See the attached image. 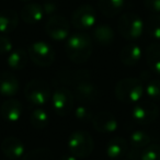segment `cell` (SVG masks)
Returning <instances> with one entry per match:
<instances>
[{
    "mask_svg": "<svg viewBox=\"0 0 160 160\" xmlns=\"http://www.w3.org/2000/svg\"><path fill=\"white\" fill-rule=\"evenodd\" d=\"M93 38L101 46H110L115 40V33L109 24H99L93 30Z\"/></svg>",
    "mask_w": 160,
    "mask_h": 160,
    "instance_id": "21",
    "label": "cell"
},
{
    "mask_svg": "<svg viewBox=\"0 0 160 160\" xmlns=\"http://www.w3.org/2000/svg\"><path fill=\"white\" fill-rule=\"evenodd\" d=\"M146 93L151 100H160V80L149 79L146 85Z\"/></svg>",
    "mask_w": 160,
    "mask_h": 160,
    "instance_id": "30",
    "label": "cell"
},
{
    "mask_svg": "<svg viewBox=\"0 0 160 160\" xmlns=\"http://www.w3.org/2000/svg\"><path fill=\"white\" fill-rule=\"evenodd\" d=\"M20 83L16 76L10 71L0 73V94L6 98H12L19 92Z\"/></svg>",
    "mask_w": 160,
    "mask_h": 160,
    "instance_id": "14",
    "label": "cell"
},
{
    "mask_svg": "<svg viewBox=\"0 0 160 160\" xmlns=\"http://www.w3.org/2000/svg\"><path fill=\"white\" fill-rule=\"evenodd\" d=\"M53 110L57 115L66 116L73 109V94L67 88H57L52 96Z\"/></svg>",
    "mask_w": 160,
    "mask_h": 160,
    "instance_id": "9",
    "label": "cell"
},
{
    "mask_svg": "<svg viewBox=\"0 0 160 160\" xmlns=\"http://www.w3.org/2000/svg\"><path fill=\"white\" fill-rule=\"evenodd\" d=\"M59 160H77V158L72 155H65V156H62Z\"/></svg>",
    "mask_w": 160,
    "mask_h": 160,
    "instance_id": "36",
    "label": "cell"
},
{
    "mask_svg": "<svg viewBox=\"0 0 160 160\" xmlns=\"http://www.w3.org/2000/svg\"><path fill=\"white\" fill-rule=\"evenodd\" d=\"M92 125L97 132L102 134H111L118 129V121L115 116L109 111H101L94 114Z\"/></svg>",
    "mask_w": 160,
    "mask_h": 160,
    "instance_id": "11",
    "label": "cell"
},
{
    "mask_svg": "<svg viewBox=\"0 0 160 160\" xmlns=\"http://www.w3.org/2000/svg\"><path fill=\"white\" fill-rule=\"evenodd\" d=\"M125 6V0H98V9L107 18L120 14Z\"/></svg>",
    "mask_w": 160,
    "mask_h": 160,
    "instance_id": "20",
    "label": "cell"
},
{
    "mask_svg": "<svg viewBox=\"0 0 160 160\" xmlns=\"http://www.w3.org/2000/svg\"><path fill=\"white\" fill-rule=\"evenodd\" d=\"M68 148L76 158H87L94 149L93 138L86 131H75L69 136Z\"/></svg>",
    "mask_w": 160,
    "mask_h": 160,
    "instance_id": "5",
    "label": "cell"
},
{
    "mask_svg": "<svg viewBox=\"0 0 160 160\" xmlns=\"http://www.w3.org/2000/svg\"><path fill=\"white\" fill-rule=\"evenodd\" d=\"M24 150L25 148L23 142L14 136L6 137L1 142V151L8 159L17 160L19 158H22L24 155Z\"/></svg>",
    "mask_w": 160,
    "mask_h": 160,
    "instance_id": "13",
    "label": "cell"
},
{
    "mask_svg": "<svg viewBox=\"0 0 160 160\" xmlns=\"http://www.w3.org/2000/svg\"><path fill=\"white\" fill-rule=\"evenodd\" d=\"M30 123L35 129H44L49 123V116L42 108H36L30 116Z\"/></svg>",
    "mask_w": 160,
    "mask_h": 160,
    "instance_id": "25",
    "label": "cell"
},
{
    "mask_svg": "<svg viewBox=\"0 0 160 160\" xmlns=\"http://www.w3.org/2000/svg\"><path fill=\"white\" fill-rule=\"evenodd\" d=\"M73 115L80 122H89V121H92L94 114L92 113V111L86 105H79L75 109V112H73Z\"/></svg>",
    "mask_w": 160,
    "mask_h": 160,
    "instance_id": "31",
    "label": "cell"
},
{
    "mask_svg": "<svg viewBox=\"0 0 160 160\" xmlns=\"http://www.w3.org/2000/svg\"><path fill=\"white\" fill-rule=\"evenodd\" d=\"M122 160H129L128 158H122Z\"/></svg>",
    "mask_w": 160,
    "mask_h": 160,
    "instance_id": "38",
    "label": "cell"
},
{
    "mask_svg": "<svg viewBox=\"0 0 160 160\" xmlns=\"http://www.w3.org/2000/svg\"><path fill=\"white\" fill-rule=\"evenodd\" d=\"M99 88L91 80H85L77 83L75 87V97L83 103H91L98 99Z\"/></svg>",
    "mask_w": 160,
    "mask_h": 160,
    "instance_id": "12",
    "label": "cell"
},
{
    "mask_svg": "<svg viewBox=\"0 0 160 160\" xmlns=\"http://www.w3.org/2000/svg\"><path fill=\"white\" fill-rule=\"evenodd\" d=\"M118 30L125 40L133 41L142 36L144 31V22L138 14L134 12H125L118 21Z\"/></svg>",
    "mask_w": 160,
    "mask_h": 160,
    "instance_id": "4",
    "label": "cell"
},
{
    "mask_svg": "<svg viewBox=\"0 0 160 160\" xmlns=\"http://www.w3.org/2000/svg\"><path fill=\"white\" fill-rule=\"evenodd\" d=\"M144 94L142 82L137 78L127 77L121 79L115 86V96L118 101L125 104H135Z\"/></svg>",
    "mask_w": 160,
    "mask_h": 160,
    "instance_id": "2",
    "label": "cell"
},
{
    "mask_svg": "<svg viewBox=\"0 0 160 160\" xmlns=\"http://www.w3.org/2000/svg\"><path fill=\"white\" fill-rule=\"evenodd\" d=\"M97 23V11L92 6L82 5L73 11L71 24L77 30H89Z\"/></svg>",
    "mask_w": 160,
    "mask_h": 160,
    "instance_id": "8",
    "label": "cell"
},
{
    "mask_svg": "<svg viewBox=\"0 0 160 160\" xmlns=\"http://www.w3.org/2000/svg\"><path fill=\"white\" fill-rule=\"evenodd\" d=\"M42 7H43V10H44L45 14H48V16H53L54 12L57 10V5H56L54 1H52V0L45 1Z\"/></svg>",
    "mask_w": 160,
    "mask_h": 160,
    "instance_id": "34",
    "label": "cell"
},
{
    "mask_svg": "<svg viewBox=\"0 0 160 160\" xmlns=\"http://www.w3.org/2000/svg\"><path fill=\"white\" fill-rule=\"evenodd\" d=\"M12 51V42L6 34L0 33V54H9Z\"/></svg>",
    "mask_w": 160,
    "mask_h": 160,
    "instance_id": "32",
    "label": "cell"
},
{
    "mask_svg": "<svg viewBox=\"0 0 160 160\" xmlns=\"http://www.w3.org/2000/svg\"><path fill=\"white\" fill-rule=\"evenodd\" d=\"M19 24V14L13 9L0 11V33L9 34L16 30Z\"/></svg>",
    "mask_w": 160,
    "mask_h": 160,
    "instance_id": "19",
    "label": "cell"
},
{
    "mask_svg": "<svg viewBox=\"0 0 160 160\" xmlns=\"http://www.w3.org/2000/svg\"><path fill=\"white\" fill-rule=\"evenodd\" d=\"M91 78V73L89 70H69L65 71V72H60L58 75V80L62 83L65 85H77V83L85 81V80H90Z\"/></svg>",
    "mask_w": 160,
    "mask_h": 160,
    "instance_id": "22",
    "label": "cell"
},
{
    "mask_svg": "<svg viewBox=\"0 0 160 160\" xmlns=\"http://www.w3.org/2000/svg\"><path fill=\"white\" fill-rule=\"evenodd\" d=\"M21 1H23V2H28V1H31V0H21Z\"/></svg>",
    "mask_w": 160,
    "mask_h": 160,
    "instance_id": "37",
    "label": "cell"
},
{
    "mask_svg": "<svg viewBox=\"0 0 160 160\" xmlns=\"http://www.w3.org/2000/svg\"><path fill=\"white\" fill-rule=\"evenodd\" d=\"M3 160H11V159H8V158H6V159H3Z\"/></svg>",
    "mask_w": 160,
    "mask_h": 160,
    "instance_id": "39",
    "label": "cell"
},
{
    "mask_svg": "<svg viewBox=\"0 0 160 160\" xmlns=\"http://www.w3.org/2000/svg\"><path fill=\"white\" fill-rule=\"evenodd\" d=\"M45 32L55 41H62L69 35L70 24L62 16H51L45 24Z\"/></svg>",
    "mask_w": 160,
    "mask_h": 160,
    "instance_id": "10",
    "label": "cell"
},
{
    "mask_svg": "<svg viewBox=\"0 0 160 160\" xmlns=\"http://www.w3.org/2000/svg\"><path fill=\"white\" fill-rule=\"evenodd\" d=\"M30 59L40 67H48L55 60V51L49 44L45 42L32 43L28 48Z\"/></svg>",
    "mask_w": 160,
    "mask_h": 160,
    "instance_id": "6",
    "label": "cell"
},
{
    "mask_svg": "<svg viewBox=\"0 0 160 160\" xmlns=\"http://www.w3.org/2000/svg\"><path fill=\"white\" fill-rule=\"evenodd\" d=\"M144 5L146 9L152 13H160V0H144Z\"/></svg>",
    "mask_w": 160,
    "mask_h": 160,
    "instance_id": "33",
    "label": "cell"
},
{
    "mask_svg": "<svg viewBox=\"0 0 160 160\" xmlns=\"http://www.w3.org/2000/svg\"><path fill=\"white\" fill-rule=\"evenodd\" d=\"M142 151L139 149L132 148L128 149L126 152V158H128L129 160H140V156H142Z\"/></svg>",
    "mask_w": 160,
    "mask_h": 160,
    "instance_id": "35",
    "label": "cell"
},
{
    "mask_svg": "<svg viewBox=\"0 0 160 160\" xmlns=\"http://www.w3.org/2000/svg\"><path fill=\"white\" fill-rule=\"evenodd\" d=\"M142 51L137 44H126L120 52V60L126 66H135L140 62Z\"/></svg>",
    "mask_w": 160,
    "mask_h": 160,
    "instance_id": "18",
    "label": "cell"
},
{
    "mask_svg": "<svg viewBox=\"0 0 160 160\" xmlns=\"http://www.w3.org/2000/svg\"><path fill=\"white\" fill-rule=\"evenodd\" d=\"M93 45L90 36L86 33H75L69 36L65 45L67 57L75 64H85L92 54Z\"/></svg>",
    "mask_w": 160,
    "mask_h": 160,
    "instance_id": "1",
    "label": "cell"
},
{
    "mask_svg": "<svg viewBox=\"0 0 160 160\" xmlns=\"http://www.w3.org/2000/svg\"><path fill=\"white\" fill-rule=\"evenodd\" d=\"M159 115V109L152 101L144 100L135 103L132 110V118L137 124L147 125L155 122Z\"/></svg>",
    "mask_w": 160,
    "mask_h": 160,
    "instance_id": "7",
    "label": "cell"
},
{
    "mask_svg": "<svg viewBox=\"0 0 160 160\" xmlns=\"http://www.w3.org/2000/svg\"><path fill=\"white\" fill-rule=\"evenodd\" d=\"M28 53L22 48H17L11 51L8 55L7 62L9 67L13 70H22L28 65Z\"/></svg>",
    "mask_w": 160,
    "mask_h": 160,
    "instance_id": "23",
    "label": "cell"
},
{
    "mask_svg": "<svg viewBox=\"0 0 160 160\" xmlns=\"http://www.w3.org/2000/svg\"><path fill=\"white\" fill-rule=\"evenodd\" d=\"M140 160H160V145H148L142 149Z\"/></svg>",
    "mask_w": 160,
    "mask_h": 160,
    "instance_id": "29",
    "label": "cell"
},
{
    "mask_svg": "<svg viewBox=\"0 0 160 160\" xmlns=\"http://www.w3.org/2000/svg\"><path fill=\"white\" fill-rule=\"evenodd\" d=\"M146 29L151 38L160 40V13L153 14L148 19Z\"/></svg>",
    "mask_w": 160,
    "mask_h": 160,
    "instance_id": "28",
    "label": "cell"
},
{
    "mask_svg": "<svg viewBox=\"0 0 160 160\" xmlns=\"http://www.w3.org/2000/svg\"><path fill=\"white\" fill-rule=\"evenodd\" d=\"M24 97L31 107L41 108L51 98V87L44 80L33 79L25 86Z\"/></svg>",
    "mask_w": 160,
    "mask_h": 160,
    "instance_id": "3",
    "label": "cell"
},
{
    "mask_svg": "<svg viewBox=\"0 0 160 160\" xmlns=\"http://www.w3.org/2000/svg\"><path fill=\"white\" fill-rule=\"evenodd\" d=\"M151 137L147 132L145 131H135L129 136V144L132 148L142 150L148 145H150Z\"/></svg>",
    "mask_w": 160,
    "mask_h": 160,
    "instance_id": "26",
    "label": "cell"
},
{
    "mask_svg": "<svg viewBox=\"0 0 160 160\" xmlns=\"http://www.w3.org/2000/svg\"><path fill=\"white\" fill-rule=\"evenodd\" d=\"M146 62L150 69L160 75V43H152L146 48Z\"/></svg>",
    "mask_w": 160,
    "mask_h": 160,
    "instance_id": "24",
    "label": "cell"
},
{
    "mask_svg": "<svg viewBox=\"0 0 160 160\" xmlns=\"http://www.w3.org/2000/svg\"><path fill=\"white\" fill-rule=\"evenodd\" d=\"M127 150H128V142L125 138L120 137V136H115L112 139H110L105 148L107 156L113 160L124 158V156H126Z\"/></svg>",
    "mask_w": 160,
    "mask_h": 160,
    "instance_id": "16",
    "label": "cell"
},
{
    "mask_svg": "<svg viewBox=\"0 0 160 160\" xmlns=\"http://www.w3.org/2000/svg\"><path fill=\"white\" fill-rule=\"evenodd\" d=\"M45 12L42 5L36 2H29L22 8L20 12V18L28 24H35L43 20Z\"/></svg>",
    "mask_w": 160,
    "mask_h": 160,
    "instance_id": "17",
    "label": "cell"
},
{
    "mask_svg": "<svg viewBox=\"0 0 160 160\" xmlns=\"http://www.w3.org/2000/svg\"><path fill=\"white\" fill-rule=\"evenodd\" d=\"M22 160H54V156L48 148L40 147L27 152L22 157Z\"/></svg>",
    "mask_w": 160,
    "mask_h": 160,
    "instance_id": "27",
    "label": "cell"
},
{
    "mask_svg": "<svg viewBox=\"0 0 160 160\" xmlns=\"http://www.w3.org/2000/svg\"><path fill=\"white\" fill-rule=\"evenodd\" d=\"M45 1H47V0H45Z\"/></svg>",
    "mask_w": 160,
    "mask_h": 160,
    "instance_id": "40",
    "label": "cell"
},
{
    "mask_svg": "<svg viewBox=\"0 0 160 160\" xmlns=\"http://www.w3.org/2000/svg\"><path fill=\"white\" fill-rule=\"evenodd\" d=\"M22 103L14 98H9L1 105V116L9 123H16L22 114Z\"/></svg>",
    "mask_w": 160,
    "mask_h": 160,
    "instance_id": "15",
    "label": "cell"
}]
</instances>
